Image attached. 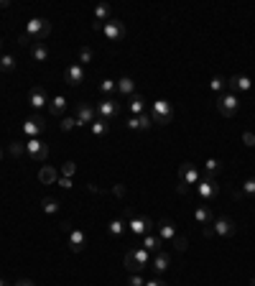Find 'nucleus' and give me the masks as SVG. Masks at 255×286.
I'll return each mask as SVG.
<instances>
[{"label": "nucleus", "mask_w": 255, "mask_h": 286, "mask_svg": "<svg viewBox=\"0 0 255 286\" xmlns=\"http://www.w3.org/2000/svg\"><path fill=\"white\" fill-rule=\"evenodd\" d=\"M0 69H3V72H13L16 69V57H11V54L0 57Z\"/></svg>", "instance_id": "7c9ffc66"}, {"label": "nucleus", "mask_w": 255, "mask_h": 286, "mask_svg": "<svg viewBox=\"0 0 255 286\" xmlns=\"http://www.w3.org/2000/svg\"><path fill=\"white\" fill-rule=\"evenodd\" d=\"M92 57H95V54H92V49H87V46H82V49H79V64H82V67H84V64H90V62H92Z\"/></svg>", "instance_id": "c9c22d12"}, {"label": "nucleus", "mask_w": 255, "mask_h": 286, "mask_svg": "<svg viewBox=\"0 0 255 286\" xmlns=\"http://www.w3.org/2000/svg\"><path fill=\"white\" fill-rule=\"evenodd\" d=\"M95 113L100 115V120H115L120 113H123V108H120V102L115 100V97H105V100H100L97 102V108H95Z\"/></svg>", "instance_id": "20e7f679"}, {"label": "nucleus", "mask_w": 255, "mask_h": 286, "mask_svg": "<svg viewBox=\"0 0 255 286\" xmlns=\"http://www.w3.org/2000/svg\"><path fill=\"white\" fill-rule=\"evenodd\" d=\"M31 57H34L36 62H46V59H49L46 44H34V46H31Z\"/></svg>", "instance_id": "a878e982"}, {"label": "nucleus", "mask_w": 255, "mask_h": 286, "mask_svg": "<svg viewBox=\"0 0 255 286\" xmlns=\"http://www.w3.org/2000/svg\"><path fill=\"white\" fill-rule=\"evenodd\" d=\"M212 232H214L217 238H230V235H235V222H232L230 217H214Z\"/></svg>", "instance_id": "6e6552de"}, {"label": "nucleus", "mask_w": 255, "mask_h": 286, "mask_svg": "<svg viewBox=\"0 0 255 286\" xmlns=\"http://www.w3.org/2000/svg\"><path fill=\"white\" fill-rule=\"evenodd\" d=\"M125 227H128V225H125L123 220H112V222L107 225V230H110V235H112V238H120V235L125 232Z\"/></svg>", "instance_id": "c85d7f7f"}, {"label": "nucleus", "mask_w": 255, "mask_h": 286, "mask_svg": "<svg viewBox=\"0 0 255 286\" xmlns=\"http://www.w3.org/2000/svg\"><path fill=\"white\" fill-rule=\"evenodd\" d=\"M77 125H92L95 123V108H90V105H84V102H79L77 105Z\"/></svg>", "instance_id": "dca6fc26"}, {"label": "nucleus", "mask_w": 255, "mask_h": 286, "mask_svg": "<svg viewBox=\"0 0 255 286\" xmlns=\"http://www.w3.org/2000/svg\"><path fill=\"white\" fill-rule=\"evenodd\" d=\"M128 227H130L133 235H148L151 232V220L143 217V215H133V217H128Z\"/></svg>", "instance_id": "9d476101"}, {"label": "nucleus", "mask_w": 255, "mask_h": 286, "mask_svg": "<svg viewBox=\"0 0 255 286\" xmlns=\"http://www.w3.org/2000/svg\"><path fill=\"white\" fill-rule=\"evenodd\" d=\"M217 194H219V184H217V179H212V176L199 179V184H196V197H199L202 202H209V199H214Z\"/></svg>", "instance_id": "423d86ee"}, {"label": "nucleus", "mask_w": 255, "mask_h": 286, "mask_svg": "<svg viewBox=\"0 0 255 286\" xmlns=\"http://www.w3.org/2000/svg\"><path fill=\"white\" fill-rule=\"evenodd\" d=\"M217 110H219V115H224V118H235L237 110H240V100H237V95H232V92L219 95V97H217Z\"/></svg>", "instance_id": "39448f33"}, {"label": "nucleus", "mask_w": 255, "mask_h": 286, "mask_svg": "<svg viewBox=\"0 0 255 286\" xmlns=\"http://www.w3.org/2000/svg\"><path fill=\"white\" fill-rule=\"evenodd\" d=\"M102 34H105V39L107 41H120V39H125V26L120 23V21H107L105 26H102Z\"/></svg>", "instance_id": "1a4fd4ad"}, {"label": "nucleus", "mask_w": 255, "mask_h": 286, "mask_svg": "<svg viewBox=\"0 0 255 286\" xmlns=\"http://www.w3.org/2000/svg\"><path fill=\"white\" fill-rule=\"evenodd\" d=\"M250 87H252V82H250V77H245V74H232V77L227 80V90H230V92H250Z\"/></svg>", "instance_id": "f8f14e48"}, {"label": "nucleus", "mask_w": 255, "mask_h": 286, "mask_svg": "<svg viewBox=\"0 0 255 286\" xmlns=\"http://www.w3.org/2000/svg\"><path fill=\"white\" fill-rule=\"evenodd\" d=\"M143 286H168V283H166L163 278H148V281H146Z\"/></svg>", "instance_id": "79ce46f5"}, {"label": "nucleus", "mask_w": 255, "mask_h": 286, "mask_svg": "<svg viewBox=\"0 0 255 286\" xmlns=\"http://www.w3.org/2000/svg\"><path fill=\"white\" fill-rule=\"evenodd\" d=\"M0 159H3V151H0Z\"/></svg>", "instance_id": "8fccbe9b"}, {"label": "nucleus", "mask_w": 255, "mask_h": 286, "mask_svg": "<svg viewBox=\"0 0 255 286\" xmlns=\"http://www.w3.org/2000/svg\"><path fill=\"white\" fill-rule=\"evenodd\" d=\"M11 151L13 153H21V143H11Z\"/></svg>", "instance_id": "a18cd8bd"}, {"label": "nucleus", "mask_w": 255, "mask_h": 286, "mask_svg": "<svg viewBox=\"0 0 255 286\" xmlns=\"http://www.w3.org/2000/svg\"><path fill=\"white\" fill-rule=\"evenodd\" d=\"M90 128H92V136H97V138H100V136H105V133L110 131V123H107V120H100V118H97V120H95V123H92Z\"/></svg>", "instance_id": "cd10ccee"}, {"label": "nucleus", "mask_w": 255, "mask_h": 286, "mask_svg": "<svg viewBox=\"0 0 255 286\" xmlns=\"http://www.w3.org/2000/svg\"><path fill=\"white\" fill-rule=\"evenodd\" d=\"M143 283H146V281H143L138 273H133V276L128 278V286H143Z\"/></svg>", "instance_id": "ea45409f"}, {"label": "nucleus", "mask_w": 255, "mask_h": 286, "mask_svg": "<svg viewBox=\"0 0 255 286\" xmlns=\"http://www.w3.org/2000/svg\"><path fill=\"white\" fill-rule=\"evenodd\" d=\"M128 108H130L133 115H143V113H146V100H143L140 95H133V97L128 100Z\"/></svg>", "instance_id": "393cba45"}, {"label": "nucleus", "mask_w": 255, "mask_h": 286, "mask_svg": "<svg viewBox=\"0 0 255 286\" xmlns=\"http://www.w3.org/2000/svg\"><path fill=\"white\" fill-rule=\"evenodd\" d=\"M51 34V23L49 21H44V18H34V21H29V26H26V34H21L18 36V44H44V39Z\"/></svg>", "instance_id": "f257e3e1"}, {"label": "nucleus", "mask_w": 255, "mask_h": 286, "mask_svg": "<svg viewBox=\"0 0 255 286\" xmlns=\"http://www.w3.org/2000/svg\"><path fill=\"white\" fill-rule=\"evenodd\" d=\"M118 92H120V95H128V97H133V95H135V82H133L130 77H123V80H118Z\"/></svg>", "instance_id": "b1692460"}, {"label": "nucleus", "mask_w": 255, "mask_h": 286, "mask_svg": "<svg viewBox=\"0 0 255 286\" xmlns=\"http://www.w3.org/2000/svg\"><path fill=\"white\" fill-rule=\"evenodd\" d=\"M0 286H11V283H8L6 278H0Z\"/></svg>", "instance_id": "de8ad7c7"}, {"label": "nucleus", "mask_w": 255, "mask_h": 286, "mask_svg": "<svg viewBox=\"0 0 255 286\" xmlns=\"http://www.w3.org/2000/svg\"><path fill=\"white\" fill-rule=\"evenodd\" d=\"M151 253L146 250V248H135V250H130V253H125V268H130L133 273H140L146 266H151V258H148Z\"/></svg>", "instance_id": "f03ea898"}, {"label": "nucleus", "mask_w": 255, "mask_h": 286, "mask_svg": "<svg viewBox=\"0 0 255 286\" xmlns=\"http://www.w3.org/2000/svg\"><path fill=\"white\" fill-rule=\"evenodd\" d=\"M59 184H62V187H64V189H72V187H74V184H72V179H69V176H64V179H62V181H59Z\"/></svg>", "instance_id": "c03bdc74"}, {"label": "nucleus", "mask_w": 255, "mask_h": 286, "mask_svg": "<svg viewBox=\"0 0 255 286\" xmlns=\"http://www.w3.org/2000/svg\"><path fill=\"white\" fill-rule=\"evenodd\" d=\"M62 171H64V176H72V174H74V164H72V161H69V164H64V169H62Z\"/></svg>", "instance_id": "37998d69"}, {"label": "nucleus", "mask_w": 255, "mask_h": 286, "mask_svg": "<svg viewBox=\"0 0 255 286\" xmlns=\"http://www.w3.org/2000/svg\"><path fill=\"white\" fill-rule=\"evenodd\" d=\"M26 153H29L34 161H46V159H49V146H46L44 141H39V138H31V141L26 143Z\"/></svg>", "instance_id": "0eeeda50"}, {"label": "nucleus", "mask_w": 255, "mask_h": 286, "mask_svg": "<svg viewBox=\"0 0 255 286\" xmlns=\"http://www.w3.org/2000/svg\"><path fill=\"white\" fill-rule=\"evenodd\" d=\"M158 238H161V240H168V243L176 238V227H174L171 220H161V222H158Z\"/></svg>", "instance_id": "412c9836"}, {"label": "nucleus", "mask_w": 255, "mask_h": 286, "mask_svg": "<svg viewBox=\"0 0 255 286\" xmlns=\"http://www.w3.org/2000/svg\"><path fill=\"white\" fill-rule=\"evenodd\" d=\"M110 6L107 3H100L97 8H95V29H102L105 23H107V18H110Z\"/></svg>", "instance_id": "a211bd4d"}, {"label": "nucleus", "mask_w": 255, "mask_h": 286, "mask_svg": "<svg viewBox=\"0 0 255 286\" xmlns=\"http://www.w3.org/2000/svg\"><path fill=\"white\" fill-rule=\"evenodd\" d=\"M84 77H87V72H84V67H82L79 62H74V64H69V67L64 69V80H67L69 85H82Z\"/></svg>", "instance_id": "9b49d317"}, {"label": "nucleus", "mask_w": 255, "mask_h": 286, "mask_svg": "<svg viewBox=\"0 0 255 286\" xmlns=\"http://www.w3.org/2000/svg\"><path fill=\"white\" fill-rule=\"evenodd\" d=\"M151 266H153V271H158V273H163V271H168V266H171V258H168V253H163V250H158V253L153 255V261H151Z\"/></svg>", "instance_id": "4be33fe9"}, {"label": "nucleus", "mask_w": 255, "mask_h": 286, "mask_svg": "<svg viewBox=\"0 0 255 286\" xmlns=\"http://www.w3.org/2000/svg\"><path fill=\"white\" fill-rule=\"evenodd\" d=\"M250 286H255V278H252V281H250Z\"/></svg>", "instance_id": "09e8293b"}, {"label": "nucleus", "mask_w": 255, "mask_h": 286, "mask_svg": "<svg viewBox=\"0 0 255 286\" xmlns=\"http://www.w3.org/2000/svg\"><path fill=\"white\" fill-rule=\"evenodd\" d=\"M151 125H153V120H151L148 113H143V115H130L128 123H125L128 131H148Z\"/></svg>", "instance_id": "4468645a"}, {"label": "nucleus", "mask_w": 255, "mask_h": 286, "mask_svg": "<svg viewBox=\"0 0 255 286\" xmlns=\"http://www.w3.org/2000/svg\"><path fill=\"white\" fill-rule=\"evenodd\" d=\"M67 232H69V248H72L74 253L84 250V245H87V232L79 230V227H69Z\"/></svg>", "instance_id": "ddd939ff"}, {"label": "nucleus", "mask_w": 255, "mask_h": 286, "mask_svg": "<svg viewBox=\"0 0 255 286\" xmlns=\"http://www.w3.org/2000/svg\"><path fill=\"white\" fill-rule=\"evenodd\" d=\"M16 286H34V283H31V281H26V278H21V281H18Z\"/></svg>", "instance_id": "49530a36"}, {"label": "nucleus", "mask_w": 255, "mask_h": 286, "mask_svg": "<svg viewBox=\"0 0 255 286\" xmlns=\"http://www.w3.org/2000/svg\"><path fill=\"white\" fill-rule=\"evenodd\" d=\"M227 87V80L224 77H212V82H209V90L212 92H222Z\"/></svg>", "instance_id": "f704fd0d"}, {"label": "nucleus", "mask_w": 255, "mask_h": 286, "mask_svg": "<svg viewBox=\"0 0 255 286\" xmlns=\"http://www.w3.org/2000/svg\"><path fill=\"white\" fill-rule=\"evenodd\" d=\"M39 179H41L44 184H54V181H56V171L46 166V169H41V171H39Z\"/></svg>", "instance_id": "473e14b6"}, {"label": "nucleus", "mask_w": 255, "mask_h": 286, "mask_svg": "<svg viewBox=\"0 0 255 286\" xmlns=\"http://www.w3.org/2000/svg\"><path fill=\"white\" fill-rule=\"evenodd\" d=\"M179 179H181V184H199V171L194 169V164H181L179 166Z\"/></svg>", "instance_id": "2eb2a0df"}, {"label": "nucleus", "mask_w": 255, "mask_h": 286, "mask_svg": "<svg viewBox=\"0 0 255 286\" xmlns=\"http://www.w3.org/2000/svg\"><path fill=\"white\" fill-rule=\"evenodd\" d=\"M219 161L217 159H207V164H204V171H207V176H212L214 179V174H219Z\"/></svg>", "instance_id": "2f4dec72"}, {"label": "nucleus", "mask_w": 255, "mask_h": 286, "mask_svg": "<svg viewBox=\"0 0 255 286\" xmlns=\"http://www.w3.org/2000/svg\"><path fill=\"white\" fill-rule=\"evenodd\" d=\"M59 128H62L64 133H69V131H74V128H77V118H62V123H59Z\"/></svg>", "instance_id": "e433bc0d"}, {"label": "nucleus", "mask_w": 255, "mask_h": 286, "mask_svg": "<svg viewBox=\"0 0 255 286\" xmlns=\"http://www.w3.org/2000/svg\"><path fill=\"white\" fill-rule=\"evenodd\" d=\"M171 243L176 245V250H186V238H184V235H176Z\"/></svg>", "instance_id": "58836bf2"}, {"label": "nucleus", "mask_w": 255, "mask_h": 286, "mask_svg": "<svg viewBox=\"0 0 255 286\" xmlns=\"http://www.w3.org/2000/svg\"><path fill=\"white\" fill-rule=\"evenodd\" d=\"M41 207H44L46 215H56V212H59V202H56L54 197H46V199L41 202Z\"/></svg>", "instance_id": "c756f323"}, {"label": "nucleus", "mask_w": 255, "mask_h": 286, "mask_svg": "<svg viewBox=\"0 0 255 286\" xmlns=\"http://www.w3.org/2000/svg\"><path fill=\"white\" fill-rule=\"evenodd\" d=\"M194 220H196L199 225H209V222H214V215H212L209 204H199V207L194 210Z\"/></svg>", "instance_id": "aec40b11"}, {"label": "nucleus", "mask_w": 255, "mask_h": 286, "mask_svg": "<svg viewBox=\"0 0 255 286\" xmlns=\"http://www.w3.org/2000/svg\"><path fill=\"white\" fill-rule=\"evenodd\" d=\"M115 90H118V82H115V80H102V82H100V92H102V95H112Z\"/></svg>", "instance_id": "72a5a7b5"}, {"label": "nucleus", "mask_w": 255, "mask_h": 286, "mask_svg": "<svg viewBox=\"0 0 255 286\" xmlns=\"http://www.w3.org/2000/svg\"><path fill=\"white\" fill-rule=\"evenodd\" d=\"M242 141H245V146H255V133H242Z\"/></svg>", "instance_id": "a19ab883"}, {"label": "nucleus", "mask_w": 255, "mask_h": 286, "mask_svg": "<svg viewBox=\"0 0 255 286\" xmlns=\"http://www.w3.org/2000/svg\"><path fill=\"white\" fill-rule=\"evenodd\" d=\"M242 194H247V197H255V176H252V179H247V181L242 184Z\"/></svg>", "instance_id": "4c0bfd02"}, {"label": "nucleus", "mask_w": 255, "mask_h": 286, "mask_svg": "<svg viewBox=\"0 0 255 286\" xmlns=\"http://www.w3.org/2000/svg\"><path fill=\"white\" fill-rule=\"evenodd\" d=\"M151 120L153 123H158V125H168L171 123V118H174V108H171V102H166V100H156L153 105H151Z\"/></svg>", "instance_id": "7ed1b4c3"}, {"label": "nucleus", "mask_w": 255, "mask_h": 286, "mask_svg": "<svg viewBox=\"0 0 255 286\" xmlns=\"http://www.w3.org/2000/svg\"><path fill=\"white\" fill-rule=\"evenodd\" d=\"M161 243H163V240H161L158 235H151V232L143 235V248H146L148 253H158V250H161Z\"/></svg>", "instance_id": "5701e85b"}, {"label": "nucleus", "mask_w": 255, "mask_h": 286, "mask_svg": "<svg viewBox=\"0 0 255 286\" xmlns=\"http://www.w3.org/2000/svg\"><path fill=\"white\" fill-rule=\"evenodd\" d=\"M41 131H44V118H41V115H34V118H29V120L23 123V133L31 136V138H39Z\"/></svg>", "instance_id": "f3484780"}, {"label": "nucleus", "mask_w": 255, "mask_h": 286, "mask_svg": "<svg viewBox=\"0 0 255 286\" xmlns=\"http://www.w3.org/2000/svg\"><path fill=\"white\" fill-rule=\"evenodd\" d=\"M64 108H67V100H64V97H54V100L49 102V113L56 115V118L64 113Z\"/></svg>", "instance_id": "bb28decb"}, {"label": "nucleus", "mask_w": 255, "mask_h": 286, "mask_svg": "<svg viewBox=\"0 0 255 286\" xmlns=\"http://www.w3.org/2000/svg\"><path fill=\"white\" fill-rule=\"evenodd\" d=\"M29 102H31L34 108H46L49 97H46V92H44L41 87H34V90H29Z\"/></svg>", "instance_id": "6ab92c4d"}]
</instances>
